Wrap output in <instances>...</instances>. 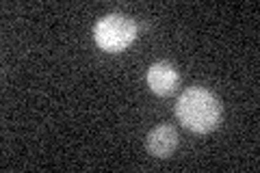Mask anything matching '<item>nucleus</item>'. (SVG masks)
Here are the masks:
<instances>
[{
  "label": "nucleus",
  "instance_id": "nucleus-1",
  "mask_svg": "<svg viewBox=\"0 0 260 173\" xmlns=\"http://www.w3.org/2000/svg\"><path fill=\"white\" fill-rule=\"evenodd\" d=\"M176 115L184 128L191 132L204 134L219 126L221 121V104L217 95L204 87H191L178 97Z\"/></svg>",
  "mask_w": 260,
  "mask_h": 173
},
{
  "label": "nucleus",
  "instance_id": "nucleus-2",
  "mask_svg": "<svg viewBox=\"0 0 260 173\" xmlns=\"http://www.w3.org/2000/svg\"><path fill=\"white\" fill-rule=\"evenodd\" d=\"M95 44L107 52H121L137 37V24L121 13H111L95 24L93 30Z\"/></svg>",
  "mask_w": 260,
  "mask_h": 173
},
{
  "label": "nucleus",
  "instance_id": "nucleus-3",
  "mask_svg": "<svg viewBox=\"0 0 260 173\" xmlns=\"http://www.w3.org/2000/svg\"><path fill=\"white\" fill-rule=\"evenodd\" d=\"M178 80H180V76H178V72L172 63L167 61H158L150 65L148 70V85L150 89L156 95H169L176 91L178 87Z\"/></svg>",
  "mask_w": 260,
  "mask_h": 173
},
{
  "label": "nucleus",
  "instance_id": "nucleus-4",
  "mask_svg": "<svg viewBox=\"0 0 260 173\" xmlns=\"http://www.w3.org/2000/svg\"><path fill=\"white\" fill-rule=\"evenodd\" d=\"M145 147L156 158H167L178 147V132L172 126H156L145 139Z\"/></svg>",
  "mask_w": 260,
  "mask_h": 173
}]
</instances>
